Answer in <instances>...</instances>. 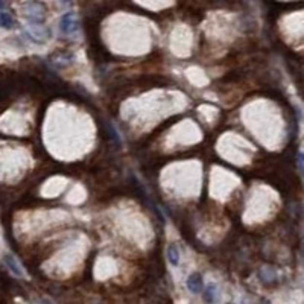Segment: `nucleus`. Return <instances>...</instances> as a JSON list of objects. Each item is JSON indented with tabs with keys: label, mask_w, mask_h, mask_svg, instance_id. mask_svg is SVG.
<instances>
[{
	"label": "nucleus",
	"mask_w": 304,
	"mask_h": 304,
	"mask_svg": "<svg viewBox=\"0 0 304 304\" xmlns=\"http://www.w3.org/2000/svg\"><path fill=\"white\" fill-rule=\"evenodd\" d=\"M26 19L35 24H41L46 19V8L40 2H34L26 6Z\"/></svg>",
	"instance_id": "1"
},
{
	"label": "nucleus",
	"mask_w": 304,
	"mask_h": 304,
	"mask_svg": "<svg viewBox=\"0 0 304 304\" xmlns=\"http://www.w3.org/2000/svg\"><path fill=\"white\" fill-rule=\"evenodd\" d=\"M59 28L64 34H73L78 29V21H76V17L73 12H67L61 17V23H59Z\"/></svg>",
	"instance_id": "2"
},
{
	"label": "nucleus",
	"mask_w": 304,
	"mask_h": 304,
	"mask_svg": "<svg viewBox=\"0 0 304 304\" xmlns=\"http://www.w3.org/2000/svg\"><path fill=\"white\" fill-rule=\"evenodd\" d=\"M187 287L192 294H199L202 290V277L198 272H193L187 280Z\"/></svg>",
	"instance_id": "3"
},
{
	"label": "nucleus",
	"mask_w": 304,
	"mask_h": 304,
	"mask_svg": "<svg viewBox=\"0 0 304 304\" xmlns=\"http://www.w3.org/2000/svg\"><path fill=\"white\" fill-rule=\"evenodd\" d=\"M0 26H3L5 29H12V26H14V19L9 12L0 11Z\"/></svg>",
	"instance_id": "4"
},
{
	"label": "nucleus",
	"mask_w": 304,
	"mask_h": 304,
	"mask_svg": "<svg viewBox=\"0 0 304 304\" xmlns=\"http://www.w3.org/2000/svg\"><path fill=\"white\" fill-rule=\"evenodd\" d=\"M5 263H6L8 268L12 271V274H16V275H21L23 274L21 269H20V266H19V263L16 262V259L12 257L11 254H6L5 256Z\"/></svg>",
	"instance_id": "5"
},
{
	"label": "nucleus",
	"mask_w": 304,
	"mask_h": 304,
	"mask_svg": "<svg viewBox=\"0 0 304 304\" xmlns=\"http://www.w3.org/2000/svg\"><path fill=\"white\" fill-rule=\"evenodd\" d=\"M168 259H169L171 265H173V266L178 265V262H180V252H178V249H176V247L173 244H171L168 247Z\"/></svg>",
	"instance_id": "6"
},
{
	"label": "nucleus",
	"mask_w": 304,
	"mask_h": 304,
	"mask_svg": "<svg viewBox=\"0 0 304 304\" xmlns=\"http://www.w3.org/2000/svg\"><path fill=\"white\" fill-rule=\"evenodd\" d=\"M204 300L207 303H213L214 300H216V286H214V285H207L206 294H204Z\"/></svg>",
	"instance_id": "7"
},
{
	"label": "nucleus",
	"mask_w": 304,
	"mask_h": 304,
	"mask_svg": "<svg viewBox=\"0 0 304 304\" xmlns=\"http://www.w3.org/2000/svg\"><path fill=\"white\" fill-rule=\"evenodd\" d=\"M298 168H300V172L303 171V155L298 154Z\"/></svg>",
	"instance_id": "8"
},
{
	"label": "nucleus",
	"mask_w": 304,
	"mask_h": 304,
	"mask_svg": "<svg viewBox=\"0 0 304 304\" xmlns=\"http://www.w3.org/2000/svg\"><path fill=\"white\" fill-rule=\"evenodd\" d=\"M5 8V0H0V11H3Z\"/></svg>",
	"instance_id": "9"
},
{
	"label": "nucleus",
	"mask_w": 304,
	"mask_h": 304,
	"mask_svg": "<svg viewBox=\"0 0 304 304\" xmlns=\"http://www.w3.org/2000/svg\"><path fill=\"white\" fill-rule=\"evenodd\" d=\"M59 2H62V3H70L72 0H59Z\"/></svg>",
	"instance_id": "10"
}]
</instances>
